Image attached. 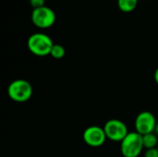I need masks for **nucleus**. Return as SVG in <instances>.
Here are the masks:
<instances>
[{
    "label": "nucleus",
    "mask_w": 158,
    "mask_h": 157,
    "mask_svg": "<svg viewBox=\"0 0 158 157\" xmlns=\"http://www.w3.org/2000/svg\"><path fill=\"white\" fill-rule=\"evenodd\" d=\"M54 44L50 36L44 32L32 33L27 41L28 49L31 54L37 56H46L50 55Z\"/></svg>",
    "instance_id": "obj_1"
},
{
    "label": "nucleus",
    "mask_w": 158,
    "mask_h": 157,
    "mask_svg": "<svg viewBox=\"0 0 158 157\" xmlns=\"http://www.w3.org/2000/svg\"><path fill=\"white\" fill-rule=\"evenodd\" d=\"M32 86L31 84L22 79L15 80L7 87L8 97L17 103H24L31 99L32 95Z\"/></svg>",
    "instance_id": "obj_2"
},
{
    "label": "nucleus",
    "mask_w": 158,
    "mask_h": 157,
    "mask_svg": "<svg viewBox=\"0 0 158 157\" xmlns=\"http://www.w3.org/2000/svg\"><path fill=\"white\" fill-rule=\"evenodd\" d=\"M143 149V135L137 131L129 132L120 143V152L124 157L140 156Z\"/></svg>",
    "instance_id": "obj_3"
},
{
    "label": "nucleus",
    "mask_w": 158,
    "mask_h": 157,
    "mask_svg": "<svg viewBox=\"0 0 158 157\" xmlns=\"http://www.w3.org/2000/svg\"><path fill=\"white\" fill-rule=\"evenodd\" d=\"M31 22L39 29H48L52 27L56 19L55 11L49 6H42L32 10L31 15Z\"/></svg>",
    "instance_id": "obj_4"
},
{
    "label": "nucleus",
    "mask_w": 158,
    "mask_h": 157,
    "mask_svg": "<svg viewBox=\"0 0 158 157\" xmlns=\"http://www.w3.org/2000/svg\"><path fill=\"white\" fill-rule=\"evenodd\" d=\"M104 130L106 138L112 142L121 143L123 139L129 134L127 125L119 119H109L106 122Z\"/></svg>",
    "instance_id": "obj_5"
},
{
    "label": "nucleus",
    "mask_w": 158,
    "mask_h": 157,
    "mask_svg": "<svg viewBox=\"0 0 158 157\" xmlns=\"http://www.w3.org/2000/svg\"><path fill=\"white\" fill-rule=\"evenodd\" d=\"M156 124L157 122L155 115L149 111H143L138 114L134 121L136 131L143 136L155 132Z\"/></svg>",
    "instance_id": "obj_6"
},
{
    "label": "nucleus",
    "mask_w": 158,
    "mask_h": 157,
    "mask_svg": "<svg viewBox=\"0 0 158 157\" xmlns=\"http://www.w3.org/2000/svg\"><path fill=\"white\" fill-rule=\"evenodd\" d=\"M82 138L84 143L91 147H100L107 139L104 128L100 126H90L85 129Z\"/></svg>",
    "instance_id": "obj_7"
},
{
    "label": "nucleus",
    "mask_w": 158,
    "mask_h": 157,
    "mask_svg": "<svg viewBox=\"0 0 158 157\" xmlns=\"http://www.w3.org/2000/svg\"><path fill=\"white\" fill-rule=\"evenodd\" d=\"M143 147L146 150L152 149V148H156L158 146V136L155 132L143 135Z\"/></svg>",
    "instance_id": "obj_8"
},
{
    "label": "nucleus",
    "mask_w": 158,
    "mask_h": 157,
    "mask_svg": "<svg viewBox=\"0 0 158 157\" xmlns=\"http://www.w3.org/2000/svg\"><path fill=\"white\" fill-rule=\"evenodd\" d=\"M138 5V0H118V8L125 13L133 11Z\"/></svg>",
    "instance_id": "obj_9"
},
{
    "label": "nucleus",
    "mask_w": 158,
    "mask_h": 157,
    "mask_svg": "<svg viewBox=\"0 0 158 157\" xmlns=\"http://www.w3.org/2000/svg\"><path fill=\"white\" fill-rule=\"evenodd\" d=\"M66 55V49L63 45L61 44H58V43H55L52 50H51V53H50V56L52 57H54L55 59H61L65 56Z\"/></svg>",
    "instance_id": "obj_10"
},
{
    "label": "nucleus",
    "mask_w": 158,
    "mask_h": 157,
    "mask_svg": "<svg viewBox=\"0 0 158 157\" xmlns=\"http://www.w3.org/2000/svg\"><path fill=\"white\" fill-rule=\"evenodd\" d=\"M30 4L33 9L45 6V0H30Z\"/></svg>",
    "instance_id": "obj_11"
},
{
    "label": "nucleus",
    "mask_w": 158,
    "mask_h": 157,
    "mask_svg": "<svg viewBox=\"0 0 158 157\" xmlns=\"http://www.w3.org/2000/svg\"><path fill=\"white\" fill-rule=\"evenodd\" d=\"M144 157H158V148L147 149L144 153Z\"/></svg>",
    "instance_id": "obj_12"
},
{
    "label": "nucleus",
    "mask_w": 158,
    "mask_h": 157,
    "mask_svg": "<svg viewBox=\"0 0 158 157\" xmlns=\"http://www.w3.org/2000/svg\"><path fill=\"white\" fill-rule=\"evenodd\" d=\"M154 78H155V81L156 82V84L158 85V68L156 69L155 71V74H154Z\"/></svg>",
    "instance_id": "obj_13"
},
{
    "label": "nucleus",
    "mask_w": 158,
    "mask_h": 157,
    "mask_svg": "<svg viewBox=\"0 0 158 157\" xmlns=\"http://www.w3.org/2000/svg\"><path fill=\"white\" fill-rule=\"evenodd\" d=\"M155 133L158 136V122L157 124H156V130H155Z\"/></svg>",
    "instance_id": "obj_14"
},
{
    "label": "nucleus",
    "mask_w": 158,
    "mask_h": 157,
    "mask_svg": "<svg viewBox=\"0 0 158 157\" xmlns=\"http://www.w3.org/2000/svg\"><path fill=\"white\" fill-rule=\"evenodd\" d=\"M157 148H158V146H157Z\"/></svg>",
    "instance_id": "obj_15"
}]
</instances>
